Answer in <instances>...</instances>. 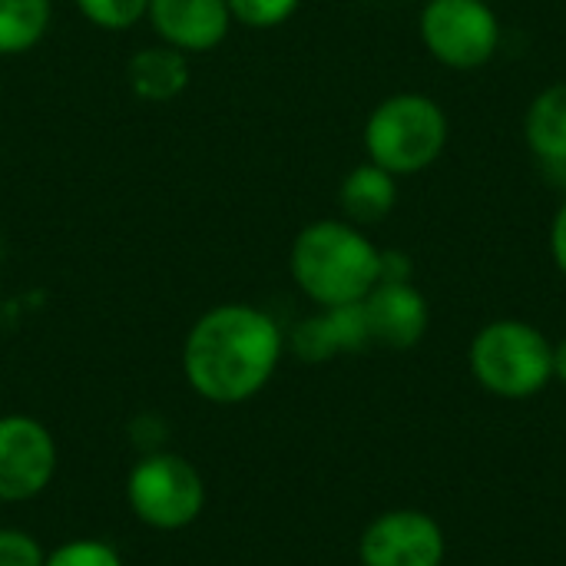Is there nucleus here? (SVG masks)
Returning <instances> with one entry per match:
<instances>
[{"label":"nucleus","mask_w":566,"mask_h":566,"mask_svg":"<svg viewBox=\"0 0 566 566\" xmlns=\"http://www.w3.org/2000/svg\"><path fill=\"white\" fill-rule=\"evenodd\" d=\"M285 355L282 325L259 305L222 302L202 312L182 342L186 385L209 405H245L269 388Z\"/></svg>","instance_id":"obj_1"},{"label":"nucleus","mask_w":566,"mask_h":566,"mask_svg":"<svg viewBox=\"0 0 566 566\" xmlns=\"http://www.w3.org/2000/svg\"><path fill=\"white\" fill-rule=\"evenodd\" d=\"M378 259L381 249L361 226L348 219H315L292 239L289 272L312 305L335 308L361 302L378 285Z\"/></svg>","instance_id":"obj_2"},{"label":"nucleus","mask_w":566,"mask_h":566,"mask_svg":"<svg viewBox=\"0 0 566 566\" xmlns=\"http://www.w3.org/2000/svg\"><path fill=\"white\" fill-rule=\"evenodd\" d=\"M451 139L444 106L428 93H391L365 119V153L391 176H418L431 169Z\"/></svg>","instance_id":"obj_3"},{"label":"nucleus","mask_w":566,"mask_h":566,"mask_svg":"<svg viewBox=\"0 0 566 566\" xmlns=\"http://www.w3.org/2000/svg\"><path fill=\"white\" fill-rule=\"evenodd\" d=\"M468 368L488 395L527 401L554 381V342L524 318H494L471 338Z\"/></svg>","instance_id":"obj_4"},{"label":"nucleus","mask_w":566,"mask_h":566,"mask_svg":"<svg viewBox=\"0 0 566 566\" xmlns=\"http://www.w3.org/2000/svg\"><path fill=\"white\" fill-rule=\"evenodd\" d=\"M126 504L143 527L159 534H176L202 517L206 481L189 458L159 448L143 454L129 468Z\"/></svg>","instance_id":"obj_5"},{"label":"nucleus","mask_w":566,"mask_h":566,"mask_svg":"<svg viewBox=\"0 0 566 566\" xmlns=\"http://www.w3.org/2000/svg\"><path fill=\"white\" fill-rule=\"evenodd\" d=\"M418 33L431 60L448 70H481L501 50V17L491 0H428Z\"/></svg>","instance_id":"obj_6"},{"label":"nucleus","mask_w":566,"mask_h":566,"mask_svg":"<svg viewBox=\"0 0 566 566\" xmlns=\"http://www.w3.org/2000/svg\"><path fill=\"white\" fill-rule=\"evenodd\" d=\"M53 431L30 415H0V504L36 501L56 478Z\"/></svg>","instance_id":"obj_7"},{"label":"nucleus","mask_w":566,"mask_h":566,"mask_svg":"<svg viewBox=\"0 0 566 566\" xmlns=\"http://www.w3.org/2000/svg\"><path fill=\"white\" fill-rule=\"evenodd\" d=\"M355 551L361 566H444L448 534L428 511L395 507L365 524Z\"/></svg>","instance_id":"obj_8"},{"label":"nucleus","mask_w":566,"mask_h":566,"mask_svg":"<svg viewBox=\"0 0 566 566\" xmlns=\"http://www.w3.org/2000/svg\"><path fill=\"white\" fill-rule=\"evenodd\" d=\"M371 345L408 352L424 342L431 328V305L415 282H378L361 298Z\"/></svg>","instance_id":"obj_9"},{"label":"nucleus","mask_w":566,"mask_h":566,"mask_svg":"<svg viewBox=\"0 0 566 566\" xmlns=\"http://www.w3.org/2000/svg\"><path fill=\"white\" fill-rule=\"evenodd\" d=\"M146 20L159 43H169L186 56L216 50L235 23L226 0H149Z\"/></svg>","instance_id":"obj_10"},{"label":"nucleus","mask_w":566,"mask_h":566,"mask_svg":"<svg viewBox=\"0 0 566 566\" xmlns=\"http://www.w3.org/2000/svg\"><path fill=\"white\" fill-rule=\"evenodd\" d=\"M189 56L169 43L143 46L126 63V83L129 90L146 103H169L189 86Z\"/></svg>","instance_id":"obj_11"},{"label":"nucleus","mask_w":566,"mask_h":566,"mask_svg":"<svg viewBox=\"0 0 566 566\" xmlns=\"http://www.w3.org/2000/svg\"><path fill=\"white\" fill-rule=\"evenodd\" d=\"M398 206V176L368 163H358L338 186V209L342 219L352 226H378Z\"/></svg>","instance_id":"obj_12"},{"label":"nucleus","mask_w":566,"mask_h":566,"mask_svg":"<svg viewBox=\"0 0 566 566\" xmlns=\"http://www.w3.org/2000/svg\"><path fill=\"white\" fill-rule=\"evenodd\" d=\"M524 139L534 159L566 169V80L544 86L524 116Z\"/></svg>","instance_id":"obj_13"},{"label":"nucleus","mask_w":566,"mask_h":566,"mask_svg":"<svg viewBox=\"0 0 566 566\" xmlns=\"http://www.w3.org/2000/svg\"><path fill=\"white\" fill-rule=\"evenodd\" d=\"M53 23V0H0V56L30 53Z\"/></svg>","instance_id":"obj_14"},{"label":"nucleus","mask_w":566,"mask_h":566,"mask_svg":"<svg viewBox=\"0 0 566 566\" xmlns=\"http://www.w3.org/2000/svg\"><path fill=\"white\" fill-rule=\"evenodd\" d=\"M285 348H292V355L305 365H325V361L345 355L332 308H318L315 315L302 318L292 328V335L285 338Z\"/></svg>","instance_id":"obj_15"},{"label":"nucleus","mask_w":566,"mask_h":566,"mask_svg":"<svg viewBox=\"0 0 566 566\" xmlns=\"http://www.w3.org/2000/svg\"><path fill=\"white\" fill-rule=\"evenodd\" d=\"M43 566H126L119 551L99 537H73L46 551Z\"/></svg>","instance_id":"obj_16"},{"label":"nucleus","mask_w":566,"mask_h":566,"mask_svg":"<svg viewBox=\"0 0 566 566\" xmlns=\"http://www.w3.org/2000/svg\"><path fill=\"white\" fill-rule=\"evenodd\" d=\"M73 3L93 27L109 33L129 30L133 23L146 20V7H149V0H73Z\"/></svg>","instance_id":"obj_17"},{"label":"nucleus","mask_w":566,"mask_h":566,"mask_svg":"<svg viewBox=\"0 0 566 566\" xmlns=\"http://www.w3.org/2000/svg\"><path fill=\"white\" fill-rule=\"evenodd\" d=\"M232 10V20L249 30H272L295 17L302 0H226Z\"/></svg>","instance_id":"obj_18"},{"label":"nucleus","mask_w":566,"mask_h":566,"mask_svg":"<svg viewBox=\"0 0 566 566\" xmlns=\"http://www.w3.org/2000/svg\"><path fill=\"white\" fill-rule=\"evenodd\" d=\"M46 551L43 544L20 531V527H0V566H43Z\"/></svg>","instance_id":"obj_19"},{"label":"nucleus","mask_w":566,"mask_h":566,"mask_svg":"<svg viewBox=\"0 0 566 566\" xmlns=\"http://www.w3.org/2000/svg\"><path fill=\"white\" fill-rule=\"evenodd\" d=\"M411 279H415V259L405 249H381L378 282H411Z\"/></svg>","instance_id":"obj_20"},{"label":"nucleus","mask_w":566,"mask_h":566,"mask_svg":"<svg viewBox=\"0 0 566 566\" xmlns=\"http://www.w3.org/2000/svg\"><path fill=\"white\" fill-rule=\"evenodd\" d=\"M551 259L566 279V199L557 206L554 222H551Z\"/></svg>","instance_id":"obj_21"},{"label":"nucleus","mask_w":566,"mask_h":566,"mask_svg":"<svg viewBox=\"0 0 566 566\" xmlns=\"http://www.w3.org/2000/svg\"><path fill=\"white\" fill-rule=\"evenodd\" d=\"M554 378L566 385V335L560 342H554Z\"/></svg>","instance_id":"obj_22"}]
</instances>
